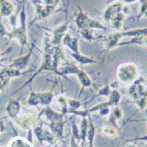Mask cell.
Listing matches in <instances>:
<instances>
[{
    "label": "cell",
    "instance_id": "6da1fadb",
    "mask_svg": "<svg viewBox=\"0 0 147 147\" xmlns=\"http://www.w3.org/2000/svg\"><path fill=\"white\" fill-rule=\"evenodd\" d=\"M138 69L134 63H124L117 68V75L120 82L131 83L137 79Z\"/></svg>",
    "mask_w": 147,
    "mask_h": 147
},
{
    "label": "cell",
    "instance_id": "7a4b0ae2",
    "mask_svg": "<svg viewBox=\"0 0 147 147\" xmlns=\"http://www.w3.org/2000/svg\"><path fill=\"white\" fill-rule=\"evenodd\" d=\"M122 5L119 1L114 2L103 12V17L107 22H111L118 14L122 13Z\"/></svg>",
    "mask_w": 147,
    "mask_h": 147
},
{
    "label": "cell",
    "instance_id": "3957f363",
    "mask_svg": "<svg viewBox=\"0 0 147 147\" xmlns=\"http://www.w3.org/2000/svg\"><path fill=\"white\" fill-rule=\"evenodd\" d=\"M90 18H90L86 13L80 11L76 18V24H77L78 28H81V29L86 28H88Z\"/></svg>",
    "mask_w": 147,
    "mask_h": 147
},
{
    "label": "cell",
    "instance_id": "277c9868",
    "mask_svg": "<svg viewBox=\"0 0 147 147\" xmlns=\"http://www.w3.org/2000/svg\"><path fill=\"white\" fill-rule=\"evenodd\" d=\"M73 56L76 59V60L79 63H80V64H92V63L98 62V61L95 60V59L85 55H82V54H80V53H75L74 54H73Z\"/></svg>",
    "mask_w": 147,
    "mask_h": 147
},
{
    "label": "cell",
    "instance_id": "5b68a950",
    "mask_svg": "<svg viewBox=\"0 0 147 147\" xmlns=\"http://www.w3.org/2000/svg\"><path fill=\"white\" fill-rule=\"evenodd\" d=\"M80 83L84 87H89L92 85V80L87 73L82 70H79L77 73Z\"/></svg>",
    "mask_w": 147,
    "mask_h": 147
},
{
    "label": "cell",
    "instance_id": "8992f818",
    "mask_svg": "<svg viewBox=\"0 0 147 147\" xmlns=\"http://www.w3.org/2000/svg\"><path fill=\"white\" fill-rule=\"evenodd\" d=\"M80 35L87 41H92L96 39L93 34V32L90 28H83L80 31Z\"/></svg>",
    "mask_w": 147,
    "mask_h": 147
},
{
    "label": "cell",
    "instance_id": "52a82bcc",
    "mask_svg": "<svg viewBox=\"0 0 147 147\" xmlns=\"http://www.w3.org/2000/svg\"><path fill=\"white\" fill-rule=\"evenodd\" d=\"M65 42L67 44V45L73 51L75 52V53H79V50H78V47H79V45H78V39H73V38H71L69 37H65Z\"/></svg>",
    "mask_w": 147,
    "mask_h": 147
},
{
    "label": "cell",
    "instance_id": "ba28073f",
    "mask_svg": "<svg viewBox=\"0 0 147 147\" xmlns=\"http://www.w3.org/2000/svg\"><path fill=\"white\" fill-rule=\"evenodd\" d=\"M86 134L88 138V140L90 141V147H92L93 146V140L95 135V127L92 122H90L89 127H88Z\"/></svg>",
    "mask_w": 147,
    "mask_h": 147
},
{
    "label": "cell",
    "instance_id": "9c48e42d",
    "mask_svg": "<svg viewBox=\"0 0 147 147\" xmlns=\"http://www.w3.org/2000/svg\"><path fill=\"white\" fill-rule=\"evenodd\" d=\"M121 96L120 94L116 90H114L110 93V98H109V101L111 103L115 104V105H118V103L120 100Z\"/></svg>",
    "mask_w": 147,
    "mask_h": 147
},
{
    "label": "cell",
    "instance_id": "30bf717a",
    "mask_svg": "<svg viewBox=\"0 0 147 147\" xmlns=\"http://www.w3.org/2000/svg\"><path fill=\"white\" fill-rule=\"evenodd\" d=\"M147 18V0H142L141 1V8H140L138 18Z\"/></svg>",
    "mask_w": 147,
    "mask_h": 147
},
{
    "label": "cell",
    "instance_id": "8fae6325",
    "mask_svg": "<svg viewBox=\"0 0 147 147\" xmlns=\"http://www.w3.org/2000/svg\"><path fill=\"white\" fill-rule=\"evenodd\" d=\"M87 129H88V126H87V122L86 119L82 120V124H81V136L82 138L84 140L85 136H86V133H87Z\"/></svg>",
    "mask_w": 147,
    "mask_h": 147
},
{
    "label": "cell",
    "instance_id": "7c38bea8",
    "mask_svg": "<svg viewBox=\"0 0 147 147\" xmlns=\"http://www.w3.org/2000/svg\"><path fill=\"white\" fill-rule=\"evenodd\" d=\"M111 92L109 90V88L107 85V86H104L103 88L100 90V91L99 92V96H108L109 94H110Z\"/></svg>",
    "mask_w": 147,
    "mask_h": 147
},
{
    "label": "cell",
    "instance_id": "4fadbf2b",
    "mask_svg": "<svg viewBox=\"0 0 147 147\" xmlns=\"http://www.w3.org/2000/svg\"><path fill=\"white\" fill-rule=\"evenodd\" d=\"M52 127H53L54 131H56L58 134H61V132H62V127H61V125L59 124H53L52 125Z\"/></svg>",
    "mask_w": 147,
    "mask_h": 147
},
{
    "label": "cell",
    "instance_id": "5bb4252c",
    "mask_svg": "<svg viewBox=\"0 0 147 147\" xmlns=\"http://www.w3.org/2000/svg\"><path fill=\"white\" fill-rule=\"evenodd\" d=\"M114 114H115V116L116 118H120L122 117V110L119 107L117 106L115 108V110H114Z\"/></svg>",
    "mask_w": 147,
    "mask_h": 147
},
{
    "label": "cell",
    "instance_id": "9a60e30c",
    "mask_svg": "<svg viewBox=\"0 0 147 147\" xmlns=\"http://www.w3.org/2000/svg\"><path fill=\"white\" fill-rule=\"evenodd\" d=\"M51 96L50 94H45L42 96L41 99L45 103H49L51 101Z\"/></svg>",
    "mask_w": 147,
    "mask_h": 147
},
{
    "label": "cell",
    "instance_id": "2e32d148",
    "mask_svg": "<svg viewBox=\"0 0 147 147\" xmlns=\"http://www.w3.org/2000/svg\"><path fill=\"white\" fill-rule=\"evenodd\" d=\"M18 107L17 105V104L15 103V104H13V105H11L10 107H9V111L11 114H13V111H14V113H16L18 110Z\"/></svg>",
    "mask_w": 147,
    "mask_h": 147
},
{
    "label": "cell",
    "instance_id": "e0dca14e",
    "mask_svg": "<svg viewBox=\"0 0 147 147\" xmlns=\"http://www.w3.org/2000/svg\"><path fill=\"white\" fill-rule=\"evenodd\" d=\"M35 133H36L37 136L38 137V138H39V139H42L44 138V136H43V134H42V132L41 131V129L39 128H37L35 129Z\"/></svg>",
    "mask_w": 147,
    "mask_h": 147
},
{
    "label": "cell",
    "instance_id": "ac0fdd59",
    "mask_svg": "<svg viewBox=\"0 0 147 147\" xmlns=\"http://www.w3.org/2000/svg\"><path fill=\"white\" fill-rule=\"evenodd\" d=\"M71 105L73 107H75V108H77L79 107V103L78 101H73L71 102Z\"/></svg>",
    "mask_w": 147,
    "mask_h": 147
},
{
    "label": "cell",
    "instance_id": "d6986e66",
    "mask_svg": "<svg viewBox=\"0 0 147 147\" xmlns=\"http://www.w3.org/2000/svg\"><path fill=\"white\" fill-rule=\"evenodd\" d=\"M142 46H144L147 48V37L144 38L143 39V41H142Z\"/></svg>",
    "mask_w": 147,
    "mask_h": 147
},
{
    "label": "cell",
    "instance_id": "ffe728a7",
    "mask_svg": "<svg viewBox=\"0 0 147 147\" xmlns=\"http://www.w3.org/2000/svg\"><path fill=\"white\" fill-rule=\"evenodd\" d=\"M126 147H136V146H135L134 144H129L128 145H127Z\"/></svg>",
    "mask_w": 147,
    "mask_h": 147
},
{
    "label": "cell",
    "instance_id": "44dd1931",
    "mask_svg": "<svg viewBox=\"0 0 147 147\" xmlns=\"http://www.w3.org/2000/svg\"><path fill=\"white\" fill-rule=\"evenodd\" d=\"M144 147H147V143L144 144Z\"/></svg>",
    "mask_w": 147,
    "mask_h": 147
}]
</instances>
